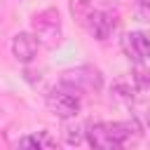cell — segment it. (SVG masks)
<instances>
[{"mask_svg":"<svg viewBox=\"0 0 150 150\" xmlns=\"http://www.w3.org/2000/svg\"><path fill=\"white\" fill-rule=\"evenodd\" d=\"M61 87L70 89L73 94H98L103 89V75L94 66H77L61 73Z\"/></svg>","mask_w":150,"mask_h":150,"instance_id":"cell-1","label":"cell"},{"mask_svg":"<svg viewBox=\"0 0 150 150\" xmlns=\"http://www.w3.org/2000/svg\"><path fill=\"white\" fill-rule=\"evenodd\" d=\"M131 80H134V84H136L138 89H148V87H150V70H148L145 66H141V61H136Z\"/></svg>","mask_w":150,"mask_h":150,"instance_id":"cell-11","label":"cell"},{"mask_svg":"<svg viewBox=\"0 0 150 150\" xmlns=\"http://www.w3.org/2000/svg\"><path fill=\"white\" fill-rule=\"evenodd\" d=\"M136 16H138L141 21H150V2H138Z\"/></svg>","mask_w":150,"mask_h":150,"instance_id":"cell-13","label":"cell"},{"mask_svg":"<svg viewBox=\"0 0 150 150\" xmlns=\"http://www.w3.org/2000/svg\"><path fill=\"white\" fill-rule=\"evenodd\" d=\"M84 28L96 38V40H108L115 28H117V14L108 12V9H91L84 19Z\"/></svg>","mask_w":150,"mask_h":150,"instance_id":"cell-4","label":"cell"},{"mask_svg":"<svg viewBox=\"0 0 150 150\" xmlns=\"http://www.w3.org/2000/svg\"><path fill=\"white\" fill-rule=\"evenodd\" d=\"M138 2H150V0H138Z\"/></svg>","mask_w":150,"mask_h":150,"instance_id":"cell-14","label":"cell"},{"mask_svg":"<svg viewBox=\"0 0 150 150\" xmlns=\"http://www.w3.org/2000/svg\"><path fill=\"white\" fill-rule=\"evenodd\" d=\"M33 33L38 35L40 45L54 49L56 45H61L63 40V23L59 16L56 7H45L42 12H38L33 16Z\"/></svg>","mask_w":150,"mask_h":150,"instance_id":"cell-2","label":"cell"},{"mask_svg":"<svg viewBox=\"0 0 150 150\" xmlns=\"http://www.w3.org/2000/svg\"><path fill=\"white\" fill-rule=\"evenodd\" d=\"M38 47H40V40H38L35 33H16L12 38V54L21 63L33 61L35 54H38Z\"/></svg>","mask_w":150,"mask_h":150,"instance_id":"cell-6","label":"cell"},{"mask_svg":"<svg viewBox=\"0 0 150 150\" xmlns=\"http://www.w3.org/2000/svg\"><path fill=\"white\" fill-rule=\"evenodd\" d=\"M112 94H115V98H120V101H124V103H131V101H134V87H131V84L117 82L115 89H112Z\"/></svg>","mask_w":150,"mask_h":150,"instance_id":"cell-12","label":"cell"},{"mask_svg":"<svg viewBox=\"0 0 150 150\" xmlns=\"http://www.w3.org/2000/svg\"><path fill=\"white\" fill-rule=\"evenodd\" d=\"M63 141L68 145H80L84 141V127L82 124H66L63 127Z\"/></svg>","mask_w":150,"mask_h":150,"instance_id":"cell-9","label":"cell"},{"mask_svg":"<svg viewBox=\"0 0 150 150\" xmlns=\"http://www.w3.org/2000/svg\"><path fill=\"white\" fill-rule=\"evenodd\" d=\"M148 129H150V120H148Z\"/></svg>","mask_w":150,"mask_h":150,"instance_id":"cell-15","label":"cell"},{"mask_svg":"<svg viewBox=\"0 0 150 150\" xmlns=\"http://www.w3.org/2000/svg\"><path fill=\"white\" fill-rule=\"evenodd\" d=\"M124 52L134 61L150 59V30H131L124 35Z\"/></svg>","mask_w":150,"mask_h":150,"instance_id":"cell-5","label":"cell"},{"mask_svg":"<svg viewBox=\"0 0 150 150\" xmlns=\"http://www.w3.org/2000/svg\"><path fill=\"white\" fill-rule=\"evenodd\" d=\"M84 138L91 148H98V150H112L117 148L110 129H108V122H89L84 127Z\"/></svg>","mask_w":150,"mask_h":150,"instance_id":"cell-7","label":"cell"},{"mask_svg":"<svg viewBox=\"0 0 150 150\" xmlns=\"http://www.w3.org/2000/svg\"><path fill=\"white\" fill-rule=\"evenodd\" d=\"M56 141L49 136V131H38V134H30V136H23L16 141L19 148H52Z\"/></svg>","mask_w":150,"mask_h":150,"instance_id":"cell-8","label":"cell"},{"mask_svg":"<svg viewBox=\"0 0 150 150\" xmlns=\"http://www.w3.org/2000/svg\"><path fill=\"white\" fill-rule=\"evenodd\" d=\"M94 9V5L89 2V0H70V12H73V16L80 21V23H84V19H87V14Z\"/></svg>","mask_w":150,"mask_h":150,"instance_id":"cell-10","label":"cell"},{"mask_svg":"<svg viewBox=\"0 0 150 150\" xmlns=\"http://www.w3.org/2000/svg\"><path fill=\"white\" fill-rule=\"evenodd\" d=\"M45 103H47L49 112H54L61 120H73L80 112V98L73 96V91L66 89V87L56 89V91H49L47 98H45Z\"/></svg>","mask_w":150,"mask_h":150,"instance_id":"cell-3","label":"cell"}]
</instances>
